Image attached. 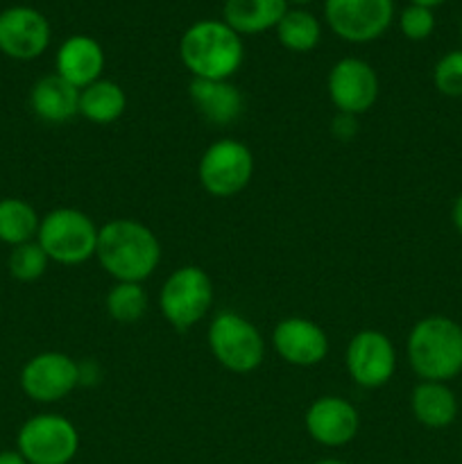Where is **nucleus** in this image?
<instances>
[{
	"mask_svg": "<svg viewBox=\"0 0 462 464\" xmlns=\"http://www.w3.org/2000/svg\"><path fill=\"white\" fill-rule=\"evenodd\" d=\"M95 258L116 281L143 284L161 263V243L143 222L120 218L100 229Z\"/></svg>",
	"mask_w": 462,
	"mask_h": 464,
	"instance_id": "1",
	"label": "nucleus"
},
{
	"mask_svg": "<svg viewBox=\"0 0 462 464\" xmlns=\"http://www.w3.org/2000/svg\"><path fill=\"white\" fill-rule=\"evenodd\" d=\"M406 356L421 381L448 383L462 372V326L444 315H428L408 334Z\"/></svg>",
	"mask_w": 462,
	"mask_h": 464,
	"instance_id": "2",
	"label": "nucleus"
},
{
	"mask_svg": "<svg viewBox=\"0 0 462 464\" xmlns=\"http://www.w3.org/2000/svg\"><path fill=\"white\" fill-rule=\"evenodd\" d=\"M179 57L193 80H229L238 72L245 50L238 32L225 21H199L181 36Z\"/></svg>",
	"mask_w": 462,
	"mask_h": 464,
	"instance_id": "3",
	"label": "nucleus"
},
{
	"mask_svg": "<svg viewBox=\"0 0 462 464\" xmlns=\"http://www.w3.org/2000/svg\"><path fill=\"white\" fill-rule=\"evenodd\" d=\"M100 229L80 208H54L41 218L36 243L50 261L59 266H80L95 256Z\"/></svg>",
	"mask_w": 462,
	"mask_h": 464,
	"instance_id": "4",
	"label": "nucleus"
},
{
	"mask_svg": "<svg viewBox=\"0 0 462 464\" xmlns=\"http://www.w3.org/2000/svg\"><path fill=\"white\" fill-rule=\"evenodd\" d=\"M208 349L225 370L249 374L265 358V340L254 322L240 313H217L208 324Z\"/></svg>",
	"mask_w": 462,
	"mask_h": 464,
	"instance_id": "5",
	"label": "nucleus"
},
{
	"mask_svg": "<svg viewBox=\"0 0 462 464\" xmlns=\"http://www.w3.org/2000/svg\"><path fill=\"white\" fill-rule=\"evenodd\" d=\"M213 306V281L202 267L184 266L161 285L159 308L170 326L188 331L208 315Z\"/></svg>",
	"mask_w": 462,
	"mask_h": 464,
	"instance_id": "6",
	"label": "nucleus"
},
{
	"mask_svg": "<svg viewBox=\"0 0 462 464\" xmlns=\"http://www.w3.org/2000/svg\"><path fill=\"white\" fill-rule=\"evenodd\" d=\"M80 433L71 420L54 412L34 415L21 426L16 451L27 464H68L77 456Z\"/></svg>",
	"mask_w": 462,
	"mask_h": 464,
	"instance_id": "7",
	"label": "nucleus"
},
{
	"mask_svg": "<svg viewBox=\"0 0 462 464\" xmlns=\"http://www.w3.org/2000/svg\"><path fill=\"white\" fill-rule=\"evenodd\" d=\"M252 175V150L236 139H220L208 145L197 166L199 184L213 198H234L243 193Z\"/></svg>",
	"mask_w": 462,
	"mask_h": 464,
	"instance_id": "8",
	"label": "nucleus"
},
{
	"mask_svg": "<svg viewBox=\"0 0 462 464\" xmlns=\"http://www.w3.org/2000/svg\"><path fill=\"white\" fill-rule=\"evenodd\" d=\"M82 370L62 352L32 356L21 370V390L36 403H57L80 385Z\"/></svg>",
	"mask_w": 462,
	"mask_h": 464,
	"instance_id": "9",
	"label": "nucleus"
},
{
	"mask_svg": "<svg viewBox=\"0 0 462 464\" xmlns=\"http://www.w3.org/2000/svg\"><path fill=\"white\" fill-rule=\"evenodd\" d=\"M326 23L351 44H367L383 34L394 16L392 0H326Z\"/></svg>",
	"mask_w": 462,
	"mask_h": 464,
	"instance_id": "10",
	"label": "nucleus"
},
{
	"mask_svg": "<svg viewBox=\"0 0 462 464\" xmlns=\"http://www.w3.org/2000/svg\"><path fill=\"white\" fill-rule=\"evenodd\" d=\"M347 372L361 388L376 390L392 381L397 372V349L392 340L374 329H365L349 340Z\"/></svg>",
	"mask_w": 462,
	"mask_h": 464,
	"instance_id": "11",
	"label": "nucleus"
},
{
	"mask_svg": "<svg viewBox=\"0 0 462 464\" xmlns=\"http://www.w3.org/2000/svg\"><path fill=\"white\" fill-rule=\"evenodd\" d=\"M379 75L367 62L356 57L340 59L329 72V98L338 113L362 116L379 100Z\"/></svg>",
	"mask_w": 462,
	"mask_h": 464,
	"instance_id": "12",
	"label": "nucleus"
},
{
	"mask_svg": "<svg viewBox=\"0 0 462 464\" xmlns=\"http://www.w3.org/2000/svg\"><path fill=\"white\" fill-rule=\"evenodd\" d=\"M50 44V23L32 7H9L0 12V53L18 62L41 57Z\"/></svg>",
	"mask_w": 462,
	"mask_h": 464,
	"instance_id": "13",
	"label": "nucleus"
},
{
	"mask_svg": "<svg viewBox=\"0 0 462 464\" xmlns=\"http://www.w3.org/2000/svg\"><path fill=\"white\" fill-rule=\"evenodd\" d=\"M303 424H306L308 435L317 444L335 449L344 447L356 438L358 429H361V415L347 399L329 394V397L315 399L308 406Z\"/></svg>",
	"mask_w": 462,
	"mask_h": 464,
	"instance_id": "14",
	"label": "nucleus"
},
{
	"mask_svg": "<svg viewBox=\"0 0 462 464\" xmlns=\"http://www.w3.org/2000/svg\"><path fill=\"white\" fill-rule=\"evenodd\" d=\"M272 347L288 365L315 367L329 353V338L313 320L285 317L272 331Z\"/></svg>",
	"mask_w": 462,
	"mask_h": 464,
	"instance_id": "15",
	"label": "nucleus"
},
{
	"mask_svg": "<svg viewBox=\"0 0 462 464\" xmlns=\"http://www.w3.org/2000/svg\"><path fill=\"white\" fill-rule=\"evenodd\" d=\"M104 71V50L95 39L75 34L62 44L57 53V75L75 89H86L100 80Z\"/></svg>",
	"mask_w": 462,
	"mask_h": 464,
	"instance_id": "16",
	"label": "nucleus"
},
{
	"mask_svg": "<svg viewBox=\"0 0 462 464\" xmlns=\"http://www.w3.org/2000/svg\"><path fill=\"white\" fill-rule=\"evenodd\" d=\"M188 95L199 116L211 125L226 127L243 113V95L229 80H193Z\"/></svg>",
	"mask_w": 462,
	"mask_h": 464,
	"instance_id": "17",
	"label": "nucleus"
},
{
	"mask_svg": "<svg viewBox=\"0 0 462 464\" xmlns=\"http://www.w3.org/2000/svg\"><path fill=\"white\" fill-rule=\"evenodd\" d=\"M30 107L39 121L48 125H62L80 113V89L53 72V75L41 77L32 86Z\"/></svg>",
	"mask_w": 462,
	"mask_h": 464,
	"instance_id": "18",
	"label": "nucleus"
},
{
	"mask_svg": "<svg viewBox=\"0 0 462 464\" xmlns=\"http://www.w3.org/2000/svg\"><path fill=\"white\" fill-rule=\"evenodd\" d=\"M410 408L415 420L426 429H447L457 417V399L447 383L421 381L410 394Z\"/></svg>",
	"mask_w": 462,
	"mask_h": 464,
	"instance_id": "19",
	"label": "nucleus"
},
{
	"mask_svg": "<svg viewBox=\"0 0 462 464\" xmlns=\"http://www.w3.org/2000/svg\"><path fill=\"white\" fill-rule=\"evenodd\" d=\"M288 0H226L225 23L238 34H261L279 25Z\"/></svg>",
	"mask_w": 462,
	"mask_h": 464,
	"instance_id": "20",
	"label": "nucleus"
},
{
	"mask_svg": "<svg viewBox=\"0 0 462 464\" xmlns=\"http://www.w3.org/2000/svg\"><path fill=\"white\" fill-rule=\"evenodd\" d=\"M127 95L120 84L102 80L89 84L80 91V116L95 125H111L125 113Z\"/></svg>",
	"mask_w": 462,
	"mask_h": 464,
	"instance_id": "21",
	"label": "nucleus"
},
{
	"mask_svg": "<svg viewBox=\"0 0 462 464\" xmlns=\"http://www.w3.org/2000/svg\"><path fill=\"white\" fill-rule=\"evenodd\" d=\"M41 218L30 202L21 198L0 199V243L16 247V245L36 240Z\"/></svg>",
	"mask_w": 462,
	"mask_h": 464,
	"instance_id": "22",
	"label": "nucleus"
},
{
	"mask_svg": "<svg viewBox=\"0 0 462 464\" xmlns=\"http://www.w3.org/2000/svg\"><path fill=\"white\" fill-rule=\"evenodd\" d=\"M276 36L284 48L293 53H308L320 44V21L303 9H288L276 25Z\"/></svg>",
	"mask_w": 462,
	"mask_h": 464,
	"instance_id": "23",
	"label": "nucleus"
},
{
	"mask_svg": "<svg viewBox=\"0 0 462 464\" xmlns=\"http://www.w3.org/2000/svg\"><path fill=\"white\" fill-rule=\"evenodd\" d=\"M109 317L118 324H134L148 311V293L140 284H125V281H116L107 295Z\"/></svg>",
	"mask_w": 462,
	"mask_h": 464,
	"instance_id": "24",
	"label": "nucleus"
},
{
	"mask_svg": "<svg viewBox=\"0 0 462 464\" xmlns=\"http://www.w3.org/2000/svg\"><path fill=\"white\" fill-rule=\"evenodd\" d=\"M48 254L43 252V247L36 240L12 247V254L7 258L9 275L16 281H23V284L41 279L45 275V270H48Z\"/></svg>",
	"mask_w": 462,
	"mask_h": 464,
	"instance_id": "25",
	"label": "nucleus"
},
{
	"mask_svg": "<svg viewBox=\"0 0 462 464\" xmlns=\"http://www.w3.org/2000/svg\"><path fill=\"white\" fill-rule=\"evenodd\" d=\"M433 84L447 98H462V50H451L433 68Z\"/></svg>",
	"mask_w": 462,
	"mask_h": 464,
	"instance_id": "26",
	"label": "nucleus"
},
{
	"mask_svg": "<svg viewBox=\"0 0 462 464\" xmlns=\"http://www.w3.org/2000/svg\"><path fill=\"white\" fill-rule=\"evenodd\" d=\"M399 27H401L403 36L410 41H424L433 34L435 30V16L433 9L419 7V5H410L401 12L399 18Z\"/></svg>",
	"mask_w": 462,
	"mask_h": 464,
	"instance_id": "27",
	"label": "nucleus"
},
{
	"mask_svg": "<svg viewBox=\"0 0 462 464\" xmlns=\"http://www.w3.org/2000/svg\"><path fill=\"white\" fill-rule=\"evenodd\" d=\"M358 131L356 127V116H349V113H338L333 121V134L340 140H349Z\"/></svg>",
	"mask_w": 462,
	"mask_h": 464,
	"instance_id": "28",
	"label": "nucleus"
},
{
	"mask_svg": "<svg viewBox=\"0 0 462 464\" xmlns=\"http://www.w3.org/2000/svg\"><path fill=\"white\" fill-rule=\"evenodd\" d=\"M451 220H453V227H456V229H457V234L462 236V193L457 195L456 202H453Z\"/></svg>",
	"mask_w": 462,
	"mask_h": 464,
	"instance_id": "29",
	"label": "nucleus"
},
{
	"mask_svg": "<svg viewBox=\"0 0 462 464\" xmlns=\"http://www.w3.org/2000/svg\"><path fill=\"white\" fill-rule=\"evenodd\" d=\"M0 464H27L18 451H0Z\"/></svg>",
	"mask_w": 462,
	"mask_h": 464,
	"instance_id": "30",
	"label": "nucleus"
},
{
	"mask_svg": "<svg viewBox=\"0 0 462 464\" xmlns=\"http://www.w3.org/2000/svg\"><path fill=\"white\" fill-rule=\"evenodd\" d=\"M442 3H447V0H412V5H419V7H428V9L438 7V5Z\"/></svg>",
	"mask_w": 462,
	"mask_h": 464,
	"instance_id": "31",
	"label": "nucleus"
},
{
	"mask_svg": "<svg viewBox=\"0 0 462 464\" xmlns=\"http://www.w3.org/2000/svg\"><path fill=\"white\" fill-rule=\"evenodd\" d=\"M315 464H347V462L338 460V458H324V460H317Z\"/></svg>",
	"mask_w": 462,
	"mask_h": 464,
	"instance_id": "32",
	"label": "nucleus"
},
{
	"mask_svg": "<svg viewBox=\"0 0 462 464\" xmlns=\"http://www.w3.org/2000/svg\"><path fill=\"white\" fill-rule=\"evenodd\" d=\"M290 3H297V5H303V3H311V0H290Z\"/></svg>",
	"mask_w": 462,
	"mask_h": 464,
	"instance_id": "33",
	"label": "nucleus"
},
{
	"mask_svg": "<svg viewBox=\"0 0 462 464\" xmlns=\"http://www.w3.org/2000/svg\"><path fill=\"white\" fill-rule=\"evenodd\" d=\"M460 34H462V25H460Z\"/></svg>",
	"mask_w": 462,
	"mask_h": 464,
	"instance_id": "34",
	"label": "nucleus"
}]
</instances>
